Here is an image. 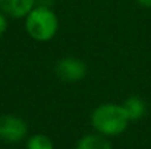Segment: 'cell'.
Listing matches in <instances>:
<instances>
[{
  "label": "cell",
  "instance_id": "1",
  "mask_svg": "<svg viewBox=\"0 0 151 149\" xmlns=\"http://www.w3.org/2000/svg\"><path fill=\"white\" fill-rule=\"evenodd\" d=\"M90 123L94 132L106 138H113L122 135L128 129L131 120L122 104L104 102L93 110L90 115Z\"/></svg>",
  "mask_w": 151,
  "mask_h": 149
},
{
  "label": "cell",
  "instance_id": "2",
  "mask_svg": "<svg viewBox=\"0 0 151 149\" xmlns=\"http://www.w3.org/2000/svg\"><path fill=\"white\" fill-rule=\"evenodd\" d=\"M25 31L32 40L47 43L59 31V18L50 6L37 4L25 18Z\"/></svg>",
  "mask_w": 151,
  "mask_h": 149
},
{
  "label": "cell",
  "instance_id": "3",
  "mask_svg": "<svg viewBox=\"0 0 151 149\" xmlns=\"http://www.w3.org/2000/svg\"><path fill=\"white\" fill-rule=\"evenodd\" d=\"M28 136L27 121L15 114L0 115V140L6 143H19Z\"/></svg>",
  "mask_w": 151,
  "mask_h": 149
},
{
  "label": "cell",
  "instance_id": "4",
  "mask_svg": "<svg viewBox=\"0 0 151 149\" xmlns=\"http://www.w3.org/2000/svg\"><path fill=\"white\" fill-rule=\"evenodd\" d=\"M54 73L65 83H78L87 76V64L78 57L68 56L57 60Z\"/></svg>",
  "mask_w": 151,
  "mask_h": 149
},
{
  "label": "cell",
  "instance_id": "5",
  "mask_svg": "<svg viewBox=\"0 0 151 149\" xmlns=\"http://www.w3.org/2000/svg\"><path fill=\"white\" fill-rule=\"evenodd\" d=\"M37 6V0H0V10L13 19H25Z\"/></svg>",
  "mask_w": 151,
  "mask_h": 149
},
{
  "label": "cell",
  "instance_id": "6",
  "mask_svg": "<svg viewBox=\"0 0 151 149\" xmlns=\"http://www.w3.org/2000/svg\"><path fill=\"white\" fill-rule=\"evenodd\" d=\"M128 117L131 121H137L139 118H142L147 113V104L145 101L141 98V97H137V95H132V97H128L122 102Z\"/></svg>",
  "mask_w": 151,
  "mask_h": 149
},
{
  "label": "cell",
  "instance_id": "7",
  "mask_svg": "<svg viewBox=\"0 0 151 149\" xmlns=\"http://www.w3.org/2000/svg\"><path fill=\"white\" fill-rule=\"evenodd\" d=\"M75 149H113L111 148V143L109 142V139L106 136H103L100 133H90V135H85L82 136Z\"/></svg>",
  "mask_w": 151,
  "mask_h": 149
},
{
  "label": "cell",
  "instance_id": "8",
  "mask_svg": "<svg viewBox=\"0 0 151 149\" xmlns=\"http://www.w3.org/2000/svg\"><path fill=\"white\" fill-rule=\"evenodd\" d=\"M27 149H54V145L47 135L35 133L27 139Z\"/></svg>",
  "mask_w": 151,
  "mask_h": 149
},
{
  "label": "cell",
  "instance_id": "9",
  "mask_svg": "<svg viewBox=\"0 0 151 149\" xmlns=\"http://www.w3.org/2000/svg\"><path fill=\"white\" fill-rule=\"evenodd\" d=\"M7 19H9V18H7V16H6V15L0 10V37H1L6 31H7V25H9Z\"/></svg>",
  "mask_w": 151,
  "mask_h": 149
},
{
  "label": "cell",
  "instance_id": "10",
  "mask_svg": "<svg viewBox=\"0 0 151 149\" xmlns=\"http://www.w3.org/2000/svg\"><path fill=\"white\" fill-rule=\"evenodd\" d=\"M139 6L142 7H147V9H151V0H135Z\"/></svg>",
  "mask_w": 151,
  "mask_h": 149
}]
</instances>
